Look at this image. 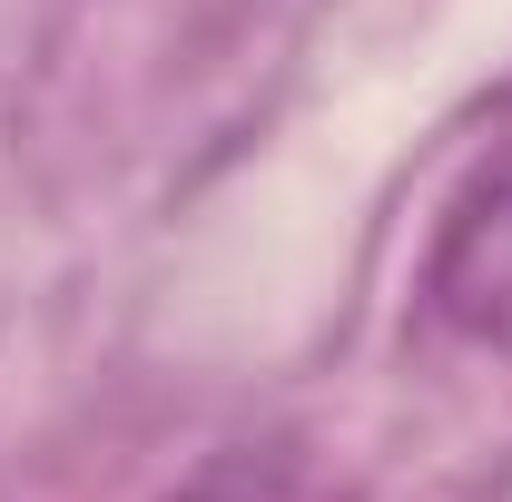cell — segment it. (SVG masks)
Wrapping results in <instances>:
<instances>
[{
    "label": "cell",
    "mask_w": 512,
    "mask_h": 502,
    "mask_svg": "<svg viewBox=\"0 0 512 502\" xmlns=\"http://www.w3.org/2000/svg\"><path fill=\"white\" fill-rule=\"evenodd\" d=\"M424 296H434V315H444L463 345L512 355V138L444 207V237L424 256Z\"/></svg>",
    "instance_id": "6da1fadb"
},
{
    "label": "cell",
    "mask_w": 512,
    "mask_h": 502,
    "mask_svg": "<svg viewBox=\"0 0 512 502\" xmlns=\"http://www.w3.org/2000/svg\"><path fill=\"white\" fill-rule=\"evenodd\" d=\"M168 502H325V493L296 453H217L188 493H168Z\"/></svg>",
    "instance_id": "7a4b0ae2"
}]
</instances>
